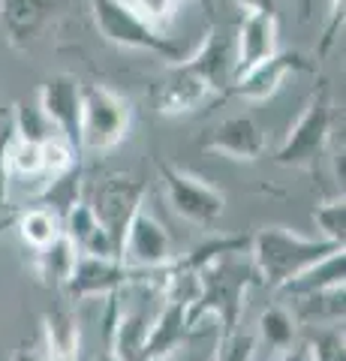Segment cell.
I'll use <instances>...</instances> for the list:
<instances>
[{
    "mask_svg": "<svg viewBox=\"0 0 346 361\" xmlns=\"http://www.w3.org/2000/svg\"><path fill=\"white\" fill-rule=\"evenodd\" d=\"M235 253H226L205 265L193 280V295H190V329H196L205 316H214L223 331L238 329L241 313L247 307V292L256 283V271L247 265L232 262Z\"/></svg>",
    "mask_w": 346,
    "mask_h": 361,
    "instance_id": "obj_2",
    "label": "cell"
},
{
    "mask_svg": "<svg viewBox=\"0 0 346 361\" xmlns=\"http://www.w3.org/2000/svg\"><path fill=\"white\" fill-rule=\"evenodd\" d=\"M193 4L202 9L205 16H214V9H217V0H193Z\"/></svg>",
    "mask_w": 346,
    "mask_h": 361,
    "instance_id": "obj_35",
    "label": "cell"
},
{
    "mask_svg": "<svg viewBox=\"0 0 346 361\" xmlns=\"http://www.w3.org/2000/svg\"><path fill=\"white\" fill-rule=\"evenodd\" d=\"M256 349H259L256 334L244 331L238 325V329L220 331V341H217L214 358H211V361H256Z\"/></svg>",
    "mask_w": 346,
    "mask_h": 361,
    "instance_id": "obj_30",
    "label": "cell"
},
{
    "mask_svg": "<svg viewBox=\"0 0 346 361\" xmlns=\"http://www.w3.org/2000/svg\"><path fill=\"white\" fill-rule=\"evenodd\" d=\"M343 30V0H328V13H326V27H322V37L316 45V58H328L331 49L338 45V37Z\"/></svg>",
    "mask_w": 346,
    "mask_h": 361,
    "instance_id": "obj_31",
    "label": "cell"
},
{
    "mask_svg": "<svg viewBox=\"0 0 346 361\" xmlns=\"http://www.w3.org/2000/svg\"><path fill=\"white\" fill-rule=\"evenodd\" d=\"M132 109L118 90L99 82L82 85V111H79V139L82 151L106 154L115 151L130 135Z\"/></svg>",
    "mask_w": 346,
    "mask_h": 361,
    "instance_id": "obj_4",
    "label": "cell"
},
{
    "mask_svg": "<svg viewBox=\"0 0 346 361\" xmlns=\"http://www.w3.org/2000/svg\"><path fill=\"white\" fill-rule=\"evenodd\" d=\"M310 70H314V63L301 51H274L271 58L253 63L250 70H244L232 78L226 97H238L244 103H265V99H271L283 87L289 75L310 73Z\"/></svg>",
    "mask_w": 346,
    "mask_h": 361,
    "instance_id": "obj_9",
    "label": "cell"
},
{
    "mask_svg": "<svg viewBox=\"0 0 346 361\" xmlns=\"http://www.w3.org/2000/svg\"><path fill=\"white\" fill-rule=\"evenodd\" d=\"M79 259V250L75 244L66 238V235H58L49 247L37 250V277L42 280L46 286H63V280L70 277V271Z\"/></svg>",
    "mask_w": 346,
    "mask_h": 361,
    "instance_id": "obj_24",
    "label": "cell"
},
{
    "mask_svg": "<svg viewBox=\"0 0 346 361\" xmlns=\"http://www.w3.org/2000/svg\"><path fill=\"white\" fill-rule=\"evenodd\" d=\"M250 268L256 271V283L268 289H283L298 274L322 262L328 253L343 250L338 244L322 238H307L301 232H292L286 226H262L247 241Z\"/></svg>",
    "mask_w": 346,
    "mask_h": 361,
    "instance_id": "obj_1",
    "label": "cell"
},
{
    "mask_svg": "<svg viewBox=\"0 0 346 361\" xmlns=\"http://www.w3.org/2000/svg\"><path fill=\"white\" fill-rule=\"evenodd\" d=\"M37 106L54 127V133L82 157V139H79V111H82V82L70 73H58L39 85Z\"/></svg>",
    "mask_w": 346,
    "mask_h": 361,
    "instance_id": "obj_10",
    "label": "cell"
},
{
    "mask_svg": "<svg viewBox=\"0 0 346 361\" xmlns=\"http://www.w3.org/2000/svg\"><path fill=\"white\" fill-rule=\"evenodd\" d=\"M121 4H124L132 16H139L148 27H154L157 33H166V27L181 13L184 0H121Z\"/></svg>",
    "mask_w": 346,
    "mask_h": 361,
    "instance_id": "obj_29",
    "label": "cell"
},
{
    "mask_svg": "<svg viewBox=\"0 0 346 361\" xmlns=\"http://www.w3.org/2000/svg\"><path fill=\"white\" fill-rule=\"evenodd\" d=\"M85 4L91 9L94 27L99 30V37L106 42L118 45V49H130V51L157 54V58L169 61V63L187 58L184 49L172 37L148 27L139 16H132L121 0H85Z\"/></svg>",
    "mask_w": 346,
    "mask_h": 361,
    "instance_id": "obj_5",
    "label": "cell"
},
{
    "mask_svg": "<svg viewBox=\"0 0 346 361\" xmlns=\"http://www.w3.org/2000/svg\"><path fill=\"white\" fill-rule=\"evenodd\" d=\"M9 142H13V130L0 127V202L6 199L9 193V178H13V172H9Z\"/></svg>",
    "mask_w": 346,
    "mask_h": 361,
    "instance_id": "obj_32",
    "label": "cell"
},
{
    "mask_svg": "<svg viewBox=\"0 0 346 361\" xmlns=\"http://www.w3.org/2000/svg\"><path fill=\"white\" fill-rule=\"evenodd\" d=\"M163 283L160 271H139L124 265L121 259H103V256H85L79 253L70 277L63 280V295L70 301H91V298H111L121 295L130 286L139 283Z\"/></svg>",
    "mask_w": 346,
    "mask_h": 361,
    "instance_id": "obj_6",
    "label": "cell"
},
{
    "mask_svg": "<svg viewBox=\"0 0 346 361\" xmlns=\"http://www.w3.org/2000/svg\"><path fill=\"white\" fill-rule=\"evenodd\" d=\"M13 226H16L18 238L25 241L33 253L42 250V247H49L58 235H63V223L49 205H33L25 211H16Z\"/></svg>",
    "mask_w": 346,
    "mask_h": 361,
    "instance_id": "obj_23",
    "label": "cell"
},
{
    "mask_svg": "<svg viewBox=\"0 0 346 361\" xmlns=\"http://www.w3.org/2000/svg\"><path fill=\"white\" fill-rule=\"evenodd\" d=\"M256 341L274 353H289L298 341V319L286 304H268L256 319Z\"/></svg>",
    "mask_w": 346,
    "mask_h": 361,
    "instance_id": "obj_22",
    "label": "cell"
},
{
    "mask_svg": "<svg viewBox=\"0 0 346 361\" xmlns=\"http://www.w3.org/2000/svg\"><path fill=\"white\" fill-rule=\"evenodd\" d=\"M190 70H196L205 78V85L211 87L214 97H226V90L235 75V61H232V37L226 30H220L217 25L208 27L205 39L199 42V49L184 58Z\"/></svg>",
    "mask_w": 346,
    "mask_h": 361,
    "instance_id": "obj_16",
    "label": "cell"
},
{
    "mask_svg": "<svg viewBox=\"0 0 346 361\" xmlns=\"http://www.w3.org/2000/svg\"><path fill=\"white\" fill-rule=\"evenodd\" d=\"M175 259V247L169 232L163 223L142 205L132 211V217L124 229V241H121V262L139 271H163Z\"/></svg>",
    "mask_w": 346,
    "mask_h": 361,
    "instance_id": "obj_8",
    "label": "cell"
},
{
    "mask_svg": "<svg viewBox=\"0 0 346 361\" xmlns=\"http://www.w3.org/2000/svg\"><path fill=\"white\" fill-rule=\"evenodd\" d=\"M190 295L187 292H169L163 301V307L148 325V337H144V355L142 361H169L178 349L184 346L190 337Z\"/></svg>",
    "mask_w": 346,
    "mask_h": 361,
    "instance_id": "obj_13",
    "label": "cell"
},
{
    "mask_svg": "<svg viewBox=\"0 0 346 361\" xmlns=\"http://www.w3.org/2000/svg\"><path fill=\"white\" fill-rule=\"evenodd\" d=\"M144 202V184L130 175H109L103 184L97 187V196L91 202V208L97 214V220L103 223V229L111 235V241L118 247L121 259V241H124V229L132 217V211Z\"/></svg>",
    "mask_w": 346,
    "mask_h": 361,
    "instance_id": "obj_11",
    "label": "cell"
},
{
    "mask_svg": "<svg viewBox=\"0 0 346 361\" xmlns=\"http://www.w3.org/2000/svg\"><path fill=\"white\" fill-rule=\"evenodd\" d=\"M343 262H346L343 250H334L322 259V262H316L314 268H307L304 274H298L292 283H286L280 292L292 295V301H295V298H304V295H316V292L343 289Z\"/></svg>",
    "mask_w": 346,
    "mask_h": 361,
    "instance_id": "obj_21",
    "label": "cell"
},
{
    "mask_svg": "<svg viewBox=\"0 0 346 361\" xmlns=\"http://www.w3.org/2000/svg\"><path fill=\"white\" fill-rule=\"evenodd\" d=\"M58 6L61 0H0V25L9 45L18 51L30 49L58 13Z\"/></svg>",
    "mask_w": 346,
    "mask_h": 361,
    "instance_id": "obj_17",
    "label": "cell"
},
{
    "mask_svg": "<svg viewBox=\"0 0 346 361\" xmlns=\"http://www.w3.org/2000/svg\"><path fill=\"white\" fill-rule=\"evenodd\" d=\"M42 334H46V358L49 361H79L82 349V325L66 304L46 310L42 316Z\"/></svg>",
    "mask_w": 346,
    "mask_h": 361,
    "instance_id": "obj_20",
    "label": "cell"
},
{
    "mask_svg": "<svg viewBox=\"0 0 346 361\" xmlns=\"http://www.w3.org/2000/svg\"><path fill=\"white\" fill-rule=\"evenodd\" d=\"M280 42V21L277 16L265 13H241L235 37H232V61H235V75L250 70L253 63L271 58ZM232 75V78H235Z\"/></svg>",
    "mask_w": 346,
    "mask_h": 361,
    "instance_id": "obj_15",
    "label": "cell"
},
{
    "mask_svg": "<svg viewBox=\"0 0 346 361\" xmlns=\"http://www.w3.org/2000/svg\"><path fill=\"white\" fill-rule=\"evenodd\" d=\"M268 361H277V358H268Z\"/></svg>",
    "mask_w": 346,
    "mask_h": 361,
    "instance_id": "obj_37",
    "label": "cell"
},
{
    "mask_svg": "<svg viewBox=\"0 0 346 361\" xmlns=\"http://www.w3.org/2000/svg\"><path fill=\"white\" fill-rule=\"evenodd\" d=\"M241 6V13H265V16H277V0H235Z\"/></svg>",
    "mask_w": 346,
    "mask_h": 361,
    "instance_id": "obj_33",
    "label": "cell"
},
{
    "mask_svg": "<svg viewBox=\"0 0 346 361\" xmlns=\"http://www.w3.org/2000/svg\"><path fill=\"white\" fill-rule=\"evenodd\" d=\"M13 217H16V214H9V217L0 220V229H6V226H13Z\"/></svg>",
    "mask_w": 346,
    "mask_h": 361,
    "instance_id": "obj_36",
    "label": "cell"
},
{
    "mask_svg": "<svg viewBox=\"0 0 346 361\" xmlns=\"http://www.w3.org/2000/svg\"><path fill=\"white\" fill-rule=\"evenodd\" d=\"M9 172L21 178H46V145L9 142Z\"/></svg>",
    "mask_w": 346,
    "mask_h": 361,
    "instance_id": "obj_28",
    "label": "cell"
},
{
    "mask_svg": "<svg viewBox=\"0 0 346 361\" xmlns=\"http://www.w3.org/2000/svg\"><path fill=\"white\" fill-rule=\"evenodd\" d=\"M304 355L307 361H346L343 322L314 325V331L304 337Z\"/></svg>",
    "mask_w": 346,
    "mask_h": 361,
    "instance_id": "obj_25",
    "label": "cell"
},
{
    "mask_svg": "<svg viewBox=\"0 0 346 361\" xmlns=\"http://www.w3.org/2000/svg\"><path fill=\"white\" fill-rule=\"evenodd\" d=\"M9 130H13V139L18 142H37L46 145L49 139H54V127L46 121V115L39 111V106H25L16 103L13 106V121H9Z\"/></svg>",
    "mask_w": 346,
    "mask_h": 361,
    "instance_id": "obj_26",
    "label": "cell"
},
{
    "mask_svg": "<svg viewBox=\"0 0 346 361\" xmlns=\"http://www.w3.org/2000/svg\"><path fill=\"white\" fill-rule=\"evenodd\" d=\"M211 94V87L205 85V78L196 70H190L187 61H175L172 70L166 73L157 87H154V106L163 118H181L190 115L196 106H202Z\"/></svg>",
    "mask_w": 346,
    "mask_h": 361,
    "instance_id": "obj_14",
    "label": "cell"
},
{
    "mask_svg": "<svg viewBox=\"0 0 346 361\" xmlns=\"http://www.w3.org/2000/svg\"><path fill=\"white\" fill-rule=\"evenodd\" d=\"M9 361H49V358L42 353H37V349H30V346H21V349H16Z\"/></svg>",
    "mask_w": 346,
    "mask_h": 361,
    "instance_id": "obj_34",
    "label": "cell"
},
{
    "mask_svg": "<svg viewBox=\"0 0 346 361\" xmlns=\"http://www.w3.org/2000/svg\"><path fill=\"white\" fill-rule=\"evenodd\" d=\"M334 130V99L326 82H319V87L310 90V97L301 106V115L283 135L280 148L274 151L277 166L286 169H316L319 160L328 151Z\"/></svg>",
    "mask_w": 346,
    "mask_h": 361,
    "instance_id": "obj_3",
    "label": "cell"
},
{
    "mask_svg": "<svg viewBox=\"0 0 346 361\" xmlns=\"http://www.w3.org/2000/svg\"><path fill=\"white\" fill-rule=\"evenodd\" d=\"M157 175L166 190V202H169V208L181 220L208 229V226H214L223 217L226 196H223L214 184H208L202 175H193L181 166H172L163 160L157 163Z\"/></svg>",
    "mask_w": 346,
    "mask_h": 361,
    "instance_id": "obj_7",
    "label": "cell"
},
{
    "mask_svg": "<svg viewBox=\"0 0 346 361\" xmlns=\"http://www.w3.org/2000/svg\"><path fill=\"white\" fill-rule=\"evenodd\" d=\"M109 301V355L111 361H142L148 337V313L139 307H118V295Z\"/></svg>",
    "mask_w": 346,
    "mask_h": 361,
    "instance_id": "obj_18",
    "label": "cell"
},
{
    "mask_svg": "<svg viewBox=\"0 0 346 361\" xmlns=\"http://www.w3.org/2000/svg\"><path fill=\"white\" fill-rule=\"evenodd\" d=\"M63 235L75 244V250L85 256H103V259H118V247L111 241V235L103 229V223L97 220L91 202L79 199L75 205L63 214Z\"/></svg>",
    "mask_w": 346,
    "mask_h": 361,
    "instance_id": "obj_19",
    "label": "cell"
},
{
    "mask_svg": "<svg viewBox=\"0 0 346 361\" xmlns=\"http://www.w3.org/2000/svg\"><path fill=\"white\" fill-rule=\"evenodd\" d=\"M314 223H316L322 241L343 247V238H346V202H343V196L319 202L314 208Z\"/></svg>",
    "mask_w": 346,
    "mask_h": 361,
    "instance_id": "obj_27",
    "label": "cell"
},
{
    "mask_svg": "<svg viewBox=\"0 0 346 361\" xmlns=\"http://www.w3.org/2000/svg\"><path fill=\"white\" fill-rule=\"evenodd\" d=\"M199 148L214 157H229L235 163H256L268 148L265 130L256 123L250 115H232L220 121L217 127H211Z\"/></svg>",
    "mask_w": 346,
    "mask_h": 361,
    "instance_id": "obj_12",
    "label": "cell"
}]
</instances>
